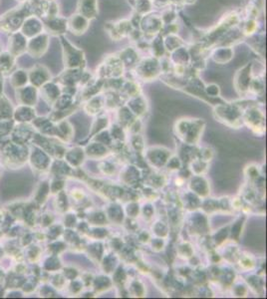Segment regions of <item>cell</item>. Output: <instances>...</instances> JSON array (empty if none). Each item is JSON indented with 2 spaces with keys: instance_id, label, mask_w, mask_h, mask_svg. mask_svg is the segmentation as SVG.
<instances>
[{
  "instance_id": "1",
  "label": "cell",
  "mask_w": 267,
  "mask_h": 299,
  "mask_svg": "<svg viewBox=\"0 0 267 299\" xmlns=\"http://www.w3.org/2000/svg\"><path fill=\"white\" fill-rule=\"evenodd\" d=\"M142 31L147 35H155L158 34L163 28V20L162 17L158 15H147L141 21Z\"/></svg>"
},
{
  "instance_id": "2",
  "label": "cell",
  "mask_w": 267,
  "mask_h": 299,
  "mask_svg": "<svg viewBox=\"0 0 267 299\" xmlns=\"http://www.w3.org/2000/svg\"><path fill=\"white\" fill-rule=\"evenodd\" d=\"M78 10L82 16L88 20L94 19L98 15L97 0H79Z\"/></svg>"
},
{
  "instance_id": "3",
  "label": "cell",
  "mask_w": 267,
  "mask_h": 299,
  "mask_svg": "<svg viewBox=\"0 0 267 299\" xmlns=\"http://www.w3.org/2000/svg\"><path fill=\"white\" fill-rule=\"evenodd\" d=\"M69 26L70 29L73 31V33L80 35L85 33V31L89 27V20L82 16L81 14H76L71 17L69 20Z\"/></svg>"
},
{
  "instance_id": "4",
  "label": "cell",
  "mask_w": 267,
  "mask_h": 299,
  "mask_svg": "<svg viewBox=\"0 0 267 299\" xmlns=\"http://www.w3.org/2000/svg\"><path fill=\"white\" fill-rule=\"evenodd\" d=\"M234 56V51L230 47H223L219 49H216L213 53V58L216 62H228L230 61Z\"/></svg>"
},
{
  "instance_id": "5",
  "label": "cell",
  "mask_w": 267,
  "mask_h": 299,
  "mask_svg": "<svg viewBox=\"0 0 267 299\" xmlns=\"http://www.w3.org/2000/svg\"><path fill=\"white\" fill-rule=\"evenodd\" d=\"M182 39L179 38L177 36L173 35V34H169L167 35L166 40H165V47L167 48L169 52H173L174 50H176L177 48H180V46L183 44V42L181 41Z\"/></svg>"
},
{
  "instance_id": "6",
  "label": "cell",
  "mask_w": 267,
  "mask_h": 299,
  "mask_svg": "<svg viewBox=\"0 0 267 299\" xmlns=\"http://www.w3.org/2000/svg\"><path fill=\"white\" fill-rule=\"evenodd\" d=\"M136 7L137 13L141 15L147 14L153 7L152 0H136Z\"/></svg>"
},
{
  "instance_id": "7",
  "label": "cell",
  "mask_w": 267,
  "mask_h": 299,
  "mask_svg": "<svg viewBox=\"0 0 267 299\" xmlns=\"http://www.w3.org/2000/svg\"><path fill=\"white\" fill-rule=\"evenodd\" d=\"M256 22L253 19H248L244 25V33L246 35H251L252 33L255 32L256 30Z\"/></svg>"
},
{
  "instance_id": "8",
  "label": "cell",
  "mask_w": 267,
  "mask_h": 299,
  "mask_svg": "<svg viewBox=\"0 0 267 299\" xmlns=\"http://www.w3.org/2000/svg\"><path fill=\"white\" fill-rule=\"evenodd\" d=\"M169 1L172 3H180V2H183L184 0H169Z\"/></svg>"
}]
</instances>
